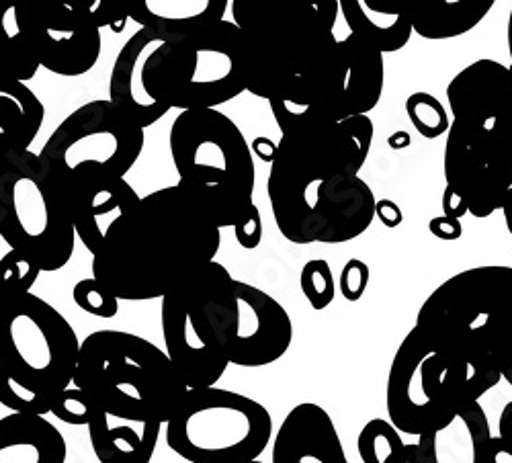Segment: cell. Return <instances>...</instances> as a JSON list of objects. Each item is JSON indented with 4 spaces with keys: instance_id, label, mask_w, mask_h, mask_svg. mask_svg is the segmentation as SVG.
Here are the masks:
<instances>
[{
    "instance_id": "15",
    "label": "cell",
    "mask_w": 512,
    "mask_h": 463,
    "mask_svg": "<svg viewBox=\"0 0 512 463\" xmlns=\"http://www.w3.org/2000/svg\"><path fill=\"white\" fill-rule=\"evenodd\" d=\"M144 128L109 99H97L72 111L39 156L58 181L78 175L125 177L144 150Z\"/></svg>"
},
{
    "instance_id": "21",
    "label": "cell",
    "mask_w": 512,
    "mask_h": 463,
    "mask_svg": "<svg viewBox=\"0 0 512 463\" xmlns=\"http://www.w3.org/2000/svg\"><path fill=\"white\" fill-rule=\"evenodd\" d=\"M416 439V463H484L492 429L484 406L476 402L447 427Z\"/></svg>"
},
{
    "instance_id": "29",
    "label": "cell",
    "mask_w": 512,
    "mask_h": 463,
    "mask_svg": "<svg viewBox=\"0 0 512 463\" xmlns=\"http://www.w3.org/2000/svg\"><path fill=\"white\" fill-rule=\"evenodd\" d=\"M363 463H416V445L404 443L402 433L386 418H373L357 439Z\"/></svg>"
},
{
    "instance_id": "40",
    "label": "cell",
    "mask_w": 512,
    "mask_h": 463,
    "mask_svg": "<svg viewBox=\"0 0 512 463\" xmlns=\"http://www.w3.org/2000/svg\"><path fill=\"white\" fill-rule=\"evenodd\" d=\"M441 207H443V214L449 216V218H457L461 220L463 216H469L467 214V207L463 203V199L459 195H455L451 189L445 187L443 191V199H441Z\"/></svg>"
},
{
    "instance_id": "26",
    "label": "cell",
    "mask_w": 512,
    "mask_h": 463,
    "mask_svg": "<svg viewBox=\"0 0 512 463\" xmlns=\"http://www.w3.org/2000/svg\"><path fill=\"white\" fill-rule=\"evenodd\" d=\"M44 121V103L27 82L0 76V154L29 150Z\"/></svg>"
},
{
    "instance_id": "46",
    "label": "cell",
    "mask_w": 512,
    "mask_h": 463,
    "mask_svg": "<svg viewBox=\"0 0 512 463\" xmlns=\"http://www.w3.org/2000/svg\"><path fill=\"white\" fill-rule=\"evenodd\" d=\"M506 44H508V56H510V62H512V9H510V15H508V25H506Z\"/></svg>"
},
{
    "instance_id": "7",
    "label": "cell",
    "mask_w": 512,
    "mask_h": 463,
    "mask_svg": "<svg viewBox=\"0 0 512 463\" xmlns=\"http://www.w3.org/2000/svg\"><path fill=\"white\" fill-rule=\"evenodd\" d=\"M80 341L46 300L25 293L0 314V406L48 416L72 386Z\"/></svg>"
},
{
    "instance_id": "45",
    "label": "cell",
    "mask_w": 512,
    "mask_h": 463,
    "mask_svg": "<svg viewBox=\"0 0 512 463\" xmlns=\"http://www.w3.org/2000/svg\"><path fill=\"white\" fill-rule=\"evenodd\" d=\"M502 216H504L506 230H508V234L512 236V189H510V193L506 195V201H504V205H502Z\"/></svg>"
},
{
    "instance_id": "36",
    "label": "cell",
    "mask_w": 512,
    "mask_h": 463,
    "mask_svg": "<svg viewBox=\"0 0 512 463\" xmlns=\"http://www.w3.org/2000/svg\"><path fill=\"white\" fill-rule=\"evenodd\" d=\"M263 218H261V212L259 207L252 205L250 212L234 226V236H236V242L246 248V250H254L259 248V244L263 242Z\"/></svg>"
},
{
    "instance_id": "12",
    "label": "cell",
    "mask_w": 512,
    "mask_h": 463,
    "mask_svg": "<svg viewBox=\"0 0 512 463\" xmlns=\"http://www.w3.org/2000/svg\"><path fill=\"white\" fill-rule=\"evenodd\" d=\"M273 439V416L244 394L218 386L189 390L166 423V443L189 463H248Z\"/></svg>"
},
{
    "instance_id": "44",
    "label": "cell",
    "mask_w": 512,
    "mask_h": 463,
    "mask_svg": "<svg viewBox=\"0 0 512 463\" xmlns=\"http://www.w3.org/2000/svg\"><path fill=\"white\" fill-rule=\"evenodd\" d=\"M502 380L512 388V339H510L506 355L502 359Z\"/></svg>"
},
{
    "instance_id": "37",
    "label": "cell",
    "mask_w": 512,
    "mask_h": 463,
    "mask_svg": "<svg viewBox=\"0 0 512 463\" xmlns=\"http://www.w3.org/2000/svg\"><path fill=\"white\" fill-rule=\"evenodd\" d=\"M429 230L435 238L445 240V242H455L463 236V224L457 218H449V216H437L429 222Z\"/></svg>"
},
{
    "instance_id": "43",
    "label": "cell",
    "mask_w": 512,
    "mask_h": 463,
    "mask_svg": "<svg viewBox=\"0 0 512 463\" xmlns=\"http://www.w3.org/2000/svg\"><path fill=\"white\" fill-rule=\"evenodd\" d=\"M410 144H412V138H410V134L404 132V130H400V132H396V134H392V136L388 138V146H390L392 150H404V148H408Z\"/></svg>"
},
{
    "instance_id": "14",
    "label": "cell",
    "mask_w": 512,
    "mask_h": 463,
    "mask_svg": "<svg viewBox=\"0 0 512 463\" xmlns=\"http://www.w3.org/2000/svg\"><path fill=\"white\" fill-rule=\"evenodd\" d=\"M355 33L338 39L322 68L287 99L269 101L279 130L302 119L345 121L369 115L386 87V60Z\"/></svg>"
},
{
    "instance_id": "8",
    "label": "cell",
    "mask_w": 512,
    "mask_h": 463,
    "mask_svg": "<svg viewBox=\"0 0 512 463\" xmlns=\"http://www.w3.org/2000/svg\"><path fill=\"white\" fill-rule=\"evenodd\" d=\"M170 156L179 187L222 230L234 228L254 205L256 168L242 130L218 109L181 111L170 125Z\"/></svg>"
},
{
    "instance_id": "4",
    "label": "cell",
    "mask_w": 512,
    "mask_h": 463,
    "mask_svg": "<svg viewBox=\"0 0 512 463\" xmlns=\"http://www.w3.org/2000/svg\"><path fill=\"white\" fill-rule=\"evenodd\" d=\"M338 13V0H232L246 91L265 101L300 91L336 46Z\"/></svg>"
},
{
    "instance_id": "31",
    "label": "cell",
    "mask_w": 512,
    "mask_h": 463,
    "mask_svg": "<svg viewBox=\"0 0 512 463\" xmlns=\"http://www.w3.org/2000/svg\"><path fill=\"white\" fill-rule=\"evenodd\" d=\"M406 113L414 130L426 140H437L449 132L451 117L447 107L431 93H412L406 99Z\"/></svg>"
},
{
    "instance_id": "1",
    "label": "cell",
    "mask_w": 512,
    "mask_h": 463,
    "mask_svg": "<svg viewBox=\"0 0 512 463\" xmlns=\"http://www.w3.org/2000/svg\"><path fill=\"white\" fill-rule=\"evenodd\" d=\"M375 128L369 115L302 119L281 130L267 193L281 236L293 244H343L375 220V193L359 177Z\"/></svg>"
},
{
    "instance_id": "22",
    "label": "cell",
    "mask_w": 512,
    "mask_h": 463,
    "mask_svg": "<svg viewBox=\"0 0 512 463\" xmlns=\"http://www.w3.org/2000/svg\"><path fill=\"white\" fill-rule=\"evenodd\" d=\"M351 33L381 54L408 46L414 33V0H338Z\"/></svg>"
},
{
    "instance_id": "24",
    "label": "cell",
    "mask_w": 512,
    "mask_h": 463,
    "mask_svg": "<svg viewBox=\"0 0 512 463\" xmlns=\"http://www.w3.org/2000/svg\"><path fill=\"white\" fill-rule=\"evenodd\" d=\"M64 435L46 416L11 412L0 418V463H66Z\"/></svg>"
},
{
    "instance_id": "2",
    "label": "cell",
    "mask_w": 512,
    "mask_h": 463,
    "mask_svg": "<svg viewBox=\"0 0 512 463\" xmlns=\"http://www.w3.org/2000/svg\"><path fill=\"white\" fill-rule=\"evenodd\" d=\"M222 246V228L179 185L148 193L107 232L93 277L119 302L162 300Z\"/></svg>"
},
{
    "instance_id": "16",
    "label": "cell",
    "mask_w": 512,
    "mask_h": 463,
    "mask_svg": "<svg viewBox=\"0 0 512 463\" xmlns=\"http://www.w3.org/2000/svg\"><path fill=\"white\" fill-rule=\"evenodd\" d=\"M293 343L287 310L267 291L250 283H234L226 324V357L236 367H267L285 357Z\"/></svg>"
},
{
    "instance_id": "6",
    "label": "cell",
    "mask_w": 512,
    "mask_h": 463,
    "mask_svg": "<svg viewBox=\"0 0 512 463\" xmlns=\"http://www.w3.org/2000/svg\"><path fill=\"white\" fill-rule=\"evenodd\" d=\"M72 386L109 416L160 425L175 416L189 392L166 351L123 330H97L80 343Z\"/></svg>"
},
{
    "instance_id": "27",
    "label": "cell",
    "mask_w": 512,
    "mask_h": 463,
    "mask_svg": "<svg viewBox=\"0 0 512 463\" xmlns=\"http://www.w3.org/2000/svg\"><path fill=\"white\" fill-rule=\"evenodd\" d=\"M496 0H414V33L422 39H455L476 29Z\"/></svg>"
},
{
    "instance_id": "20",
    "label": "cell",
    "mask_w": 512,
    "mask_h": 463,
    "mask_svg": "<svg viewBox=\"0 0 512 463\" xmlns=\"http://www.w3.org/2000/svg\"><path fill=\"white\" fill-rule=\"evenodd\" d=\"M271 463H349L332 416L314 402L293 406L273 439Z\"/></svg>"
},
{
    "instance_id": "33",
    "label": "cell",
    "mask_w": 512,
    "mask_h": 463,
    "mask_svg": "<svg viewBox=\"0 0 512 463\" xmlns=\"http://www.w3.org/2000/svg\"><path fill=\"white\" fill-rule=\"evenodd\" d=\"M103 410L99 404L76 386L66 388L54 402L52 414L72 427H89Z\"/></svg>"
},
{
    "instance_id": "18",
    "label": "cell",
    "mask_w": 512,
    "mask_h": 463,
    "mask_svg": "<svg viewBox=\"0 0 512 463\" xmlns=\"http://www.w3.org/2000/svg\"><path fill=\"white\" fill-rule=\"evenodd\" d=\"M164 41L150 29H138L119 50L109 76V101L144 130L173 111L160 101L154 82L156 54Z\"/></svg>"
},
{
    "instance_id": "9",
    "label": "cell",
    "mask_w": 512,
    "mask_h": 463,
    "mask_svg": "<svg viewBox=\"0 0 512 463\" xmlns=\"http://www.w3.org/2000/svg\"><path fill=\"white\" fill-rule=\"evenodd\" d=\"M0 238L41 273L64 269L76 248V228L64 185L31 150L0 154Z\"/></svg>"
},
{
    "instance_id": "11",
    "label": "cell",
    "mask_w": 512,
    "mask_h": 463,
    "mask_svg": "<svg viewBox=\"0 0 512 463\" xmlns=\"http://www.w3.org/2000/svg\"><path fill=\"white\" fill-rule=\"evenodd\" d=\"M234 283L222 263L211 261L160 300L164 347L189 390L216 386L230 367L226 324Z\"/></svg>"
},
{
    "instance_id": "17",
    "label": "cell",
    "mask_w": 512,
    "mask_h": 463,
    "mask_svg": "<svg viewBox=\"0 0 512 463\" xmlns=\"http://www.w3.org/2000/svg\"><path fill=\"white\" fill-rule=\"evenodd\" d=\"M25 27L41 68L58 76L76 78L99 62L103 50L101 29L68 11L39 9L23 0Z\"/></svg>"
},
{
    "instance_id": "35",
    "label": "cell",
    "mask_w": 512,
    "mask_h": 463,
    "mask_svg": "<svg viewBox=\"0 0 512 463\" xmlns=\"http://www.w3.org/2000/svg\"><path fill=\"white\" fill-rule=\"evenodd\" d=\"M369 285V265L361 259H349V263L340 271V293L347 302H359Z\"/></svg>"
},
{
    "instance_id": "32",
    "label": "cell",
    "mask_w": 512,
    "mask_h": 463,
    "mask_svg": "<svg viewBox=\"0 0 512 463\" xmlns=\"http://www.w3.org/2000/svg\"><path fill=\"white\" fill-rule=\"evenodd\" d=\"M300 287L314 310H326L336 296V281L328 261L312 259L302 267Z\"/></svg>"
},
{
    "instance_id": "5",
    "label": "cell",
    "mask_w": 512,
    "mask_h": 463,
    "mask_svg": "<svg viewBox=\"0 0 512 463\" xmlns=\"http://www.w3.org/2000/svg\"><path fill=\"white\" fill-rule=\"evenodd\" d=\"M414 326L435 351L496 388L512 339V267L484 265L449 277L424 300Z\"/></svg>"
},
{
    "instance_id": "3",
    "label": "cell",
    "mask_w": 512,
    "mask_h": 463,
    "mask_svg": "<svg viewBox=\"0 0 512 463\" xmlns=\"http://www.w3.org/2000/svg\"><path fill=\"white\" fill-rule=\"evenodd\" d=\"M453 115L443 154L445 187L486 220L512 189V66L490 58L459 70L447 87Z\"/></svg>"
},
{
    "instance_id": "10",
    "label": "cell",
    "mask_w": 512,
    "mask_h": 463,
    "mask_svg": "<svg viewBox=\"0 0 512 463\" xmlns=\"http://www.w3.org/2000/svg\"><path fill=\"white\" fill-rule=\"evenodd\" d=\"M494 386L474 369L435 351L414 326L400 343L388 373V420L404 435L420 437L447 427Z\"/></svg>"
},
{
    "instance_id": "38",
    "label": "cell",
    "mask_w": 512,
    "mask_h": 463,
    "mask_svg": "<svg viewBox=\"0 0 512 463\" xmlns=\"http://www.w3.org/2000/svg\"><path fill=\"white\" fill-rule=\"evenodd\" d=\"M375 218L383 226L390 228V230L402 226V222H404V214H402L400 205L396 201H392V199H377V203H375Z\"/></svg>"
},
{
    "instance_id": "23",
    "label": "cell",
    "mask_w": 512,
    "mask_h": 463,
    "mask_svg": "<svg viewBox=\"0 0 512 463\" xmlns=\"http://www.w3.org/2000/svg\"><path fill=\"white\" fill-rule=\"evenodd\" d=\"M228 7L230 0H132L130 21L175 39L222 23Z\"/></svg>"
},
{
    "instance_id": "41",
    "label": "cell",
    "mask_w": 512,
    "mask_h": 463,
    "mask_svg": "<svg viewBox=\"0 0 512 463\" xmlns=\"http://www.w3.org/2000/svg\"><path fill=\"white\" fill-rule=\"evenodd\" d=\"M250 148H252V154H256L263 162H269V164L273 162V158H275V154H277V144H275L273 140L265 138V136L254 138L252 144H250Z\"/></svg>"
},
{
    "instance_id": "19",
    "label": "cell",
    "mask_w": 512,
    "mask_h": 463,
    "mask_svg": "<svg viewBox=\"0 0 512 463\" xmlns=\"http://www.w3.org/2000/svg\"><path fill=\"white\" fill-rule=\"evenodd\" d=\"M62 185L68 195L76 238L91 255L101 248L111 226L142 199L125 177L78 175Z\"/></svg>"
},
{
    "instance_id": "30",
    "label": "cell",
    "mask_w": 512,
    "mask_h": 463,
    "mask_svg": "<svg viewBox=\"0 0 512 463\" xmlns=\"http://www.w3.org/2000/svg\"><path fill=\"white\" fill-rule=\"evenodd\" d=\"M39 9H58L91 21L99 29L121 33L130 21L132 0H25Z\"/></svg>"
},
{
    "instance_id": "25",
    "label": "cell",
    "mask_w": 512,
    "mask_h": 463,
    "mask_svg": "<svg viewBox=\"0 0 512 463\" xmlns=\"http://www.w3.org/2000/svg\"><path fill=\"white\" fill-rule=\"evenodd\" d=\"M162 427L101 412L89 425V437L99 463H152Z\"/></svg>"
},
{
    "instance_id": "34",
    "label": "cell",
    "mask_w": 512,
    "mask_h": 463,
    "mask_svg": "<svg viewBox=\"0 0 512 463\" xmlns=\"http://www.w3.org/2000/svg\"><path fill=\"white\" fill-rule=\"evenodd\" d=\"M74 304L95 318H115L119 312V300L95 277L80 279L72 289Z\"/></svg>"
},
{
    "instance_id": "13",
    "label": "cell",
    "mask_w": 512,
    "mask_h": 463,
    "mask_svg": "<svg viewBox=\"0 0 512 463\" xmlns=\"http://www.w3.org/2000/svg\"><path fill=\"white\" fill-rule=\"evenodd\" d=\"M156 93L170 109H218L246 93L240 29L222 21L193 35L166 39L156 54Z\"/></svg>"
},
{
    "instance_id": "42",
    "label": "cell",
    "mask_w": 512,
    "mask_h": 463,
    "mask_svg": "<svg viewBox=\"0 0 512 463\" xmlns=\"http://www.w3.org/2000/svg\"><path fill=\"white\" fill-rule=\"evenodd\" d=\"M498 437L512 445V400L502 408L500 418H498Z\"/></svg>"
},
{
    "instance_id": "28",
    "label": "cell",
    "mask_w": 512,
    "mask_h": 463,
    "mask_svg": "<svg viewBox=\"0 0 512 463\" xmlns=\"http://www.w3.org/2000/svg\"><path fill=\"white\" fill-rule=\"evenodd\" d=\"M39 68L25 27L23 0H0V76L27 82Z\"/></svg>"
},
{
    "instance_id": "39",
    "label": "cell",
    "mask_w": 512,
    "mask_h": 463,
    "mask_svg": "<svg viewBox=\"0 0 512 463\" xmlns=\"http://www.w3.org/2000/svg\"><path fill=\"white\" fill-rule=\"evenodd\" d=\"M484 463H512V445L504 443L498 435H492Z\"/></svg>"
},
{
    "instance_id": "47",
    "label": "cell",
    "mask_w": 512,
    "mask_h": 463,
    "mask_svg": "<svg viewBox=\"0 0 512 463\" xmlns=\"http://www.w3.org/2000/svg\"><path fill=\"white\" fill-rule=\"evenodd\" d=\"M248 463H265V461H259V459H254V461H248Z\"/></svg>"
}]
</instances>
